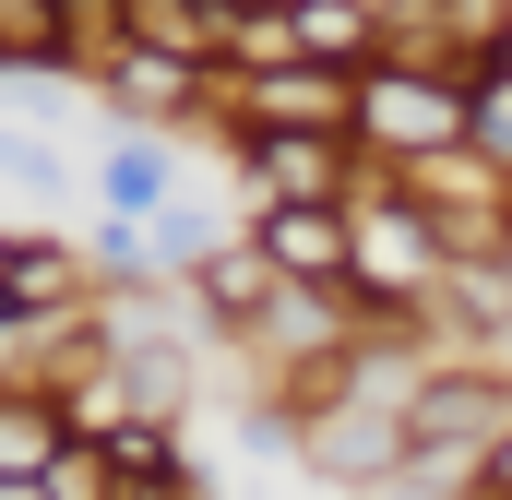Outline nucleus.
<instances>
[{"mask_svg":"<svg viewBox=\"0 0 512 500\" xmlns=\"http://www.w3.org/2000/svg\"><path fill=\"white\" fill-rule=\"evenodd\" d=\"M501 429H512V381L489 346H441L429 370H417V393H405V441H417V465L405 477H453V489H477L489 477V453H501Z\"/></svg>","mask_w":512,"mask_h":500,"instance_id":"f257e3e1","label":"nucleus"},{"mask_svg":"<svg viewBox=\"0 0 512 500\" xmlns=\"http://www.w3.org/2000/svg\"><path fill=\"white\" fill-rule=\"evenodd\" d=\"M358 155L370 167H417V155H453L477 143V84L441 72V60H370L358 72Z\"/></svg>","mask_w":512,"mask_h":500,"instance_id":"f03ea898","label":"nucleus"},{"mask_svg":"<svg viewBox=\"0 0 512 500\" xmlns=\"http://www.w3.org/2000/svg\"><path fill=\"white\" fill-rule=\"evenodd\" d=\"M358 131H239L251 203H358Z\"/></svg>","mask_w":512,"mask_h":500,"instance_id":"7ed1b4c3","label":"nucleus"},{"mask_svg":"<svg viewBox=\"0 0 512 500\" xmlns=\"http://www.w3.org/2000/svg\"><path fill=\"white\" fill-rule=\"evenodd\" d=\"M227 120L239 131H346L358 120V72H322V60L227 72Z\"/></svg>","mask_w":512,"mask_h":500,"instance_id":"20e7f679","label":"nucleus"},{"mask_svg":"<svg viewBox=\"0 0 512 500\" xmlns=\"http://www.w3.org/2000/svg\"><path fill=\"white\" fill-rule=\"evenodd\" d=\"M262 250L298 286H346L358 274V203H262Z\"/></svg>","mask_w":512,"mask_h":500,"instance_id":"39448f33","label":"nucleus"},{"mask_svg":"<svg viewBox=\"0 0 512 500\" xmlns=\"http://www.w3.org/2000/svg\"><path fill=\"white\" fill-rule=\"evenodd\" d=\"M274 286H286V262L262 250V227H239V239L191 274V298H203V322H215V334H251L262 310H274Z\"/></svg>","mask_w":512,"mask_h":500,"instance_id":"423d86ee","label":"nucleus"},{"mask_svg":"<svg viewBox=\"0 0 512 500\" xmlns=\"http://www.w3.org/2000/svg\"><path fill=\"white\" fill-rule=\"evenodd\" d=\"M96 274H84V250L48 239V227H24V239H0V310H72Z\"/></svg>","mask_w":512,"mask_h":500,"instance_id":"0eeeda50","label":"nucleus"},{"mask_svg":"<svg viewBox=\"0 0 512 500\" xmlns=\"http://www.w3.org/2000/svg\"><path fill=\"white\" fill-rule=\"evenodd\" d=\"M96 203H108V215H167V203H179V143L131 120L120 143H108V167H96Z\"/></svg>","mask_w":512,"mask_h":500,"instance_id":"6e6552de","label":"nucleus"},{"mask_svg":"<svg viewBox=\"0 0 512 500\" xmlns=\"http://www.w3.org/2000/svg\"><path fill=\"white\" fill-rule=\"evenodd\" d=\"M286 36L322 72H370L382 60V0H286Z\"/></svg>","mask_w":512,"mask_h":500,"instance_id":"1a4fd4ad","label":"nucleus"},{"mask_svg":"<svg viewBox=\"0 0 512 500\" xmlns=\"http://www.w3.org/2000/svg\"><path fill=\"white\" fill-rule=\"evenodd\" d=\"M108 465H120V489L131 500H203L191 489V453H179V417H120V429H108Z\"/></svg>","mask_w":512,"mask_h":500,"instance_id":"9d476101","label":"nucleus"},{"mask_svg":"<svg viewBox=\"0 0 512 500\" xmlns=\"http://www.w3.org/2000/svg\"><path fill=\"white\" fill-rule=\"evenodd\" d=\"M60 441H72V393L12 381V405H0V477H48V465H60Z\"/></svg>","mask_w":512,"mask_h":500,"instance_id":"9b49d317","label":"nucleus"},{"mask_svg":"<svg viewBox=\"0 0 512 500\" xmlns=\"http://www.w3.org/2000/svg\"><path fill=\"white\" fill-rule=\"evenodd\" d=\"M477 500H512V429H501V453H489V477H477Z\"/></svg>","mask_w":512,"mask_h":500,"instance_id":"f8f14e48","label":"nucleus"}]
</instances>
